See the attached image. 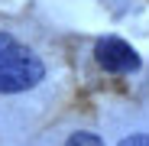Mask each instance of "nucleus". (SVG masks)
Segmentation results:
<instances>
[{"label": "nucleus", "instance_id": "nucleus-1", "mask_svg": "<svg viewBox=\"0 0 149 146\" xmlns=\"http://www.w3.org/2000/svg\"><path fill=\"white\" fill-rule=\"evenodd\" d=\"M45 78V65L39 55H33L29 49L23 55L10 59L0 65V94H19V91H29Z\"/></svg>", "mask_w": 149, "mask_h": 146}, {"label": "nucleus", "instance_id": "nucleus-2", "mask_svg": "<svg viewBox=\"0 0 149 146\" xmlns=\"http://www.w3.org/2000/svg\"><path fill=\"white\" fill-rule=\"evenodd\" d=\"M94 59L97 65H101L104 71H110V75H127V71H136L139 68V55L136 49L130 42H123L117 36H107L94 45Z\"/></svg>", "mask_w": 149, "mask_h": 146}, {"label": "nucleus", "instance_id": "nucleus-3", "mask_svg": "<svg viewBox=\"0 0 149 146\" xmlns=\"http://www.w3.org/2000/svg\"><path fill=\"white\" fill-rule=\"evenodd\" d=\"M26 52V45H19L13 36H7V33H0V65L3 62H10V59H16V55H23Z\"/></svg>", "mask_w": 149, "mask_h": 146}, {"label": "nucleus", "instance_id": "nucleus-4", "mask_svg": "<svg viewBox=\"0 0 149 146\" xmlns=\"http://www.w3.org/2000/svg\"><path fill=\"white\" fill-rule=\"evenodd\" d=\"M65 146H104V140L97 136V133H88V130H78V133H71L65 140Z\"/></svg>", "mask_w": 149, "mask_h": 146}, {"label": "nucleus", "instance_id": "nucleus-5", "mask_svg": "<svg viewBox=\"0 0 149 146\" xmlns=\"http://www.w3.org/2000/svg\"><path fill=\"white\" fill-rule=\"evenodd\" d=\"M120 146H149V133H133V136H123Z\"/></svg>", "mask_w": 149, "mask_h": 146}]
</instances>
